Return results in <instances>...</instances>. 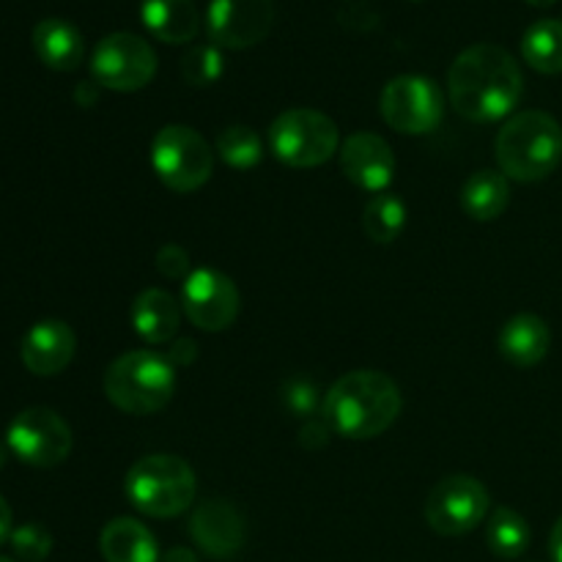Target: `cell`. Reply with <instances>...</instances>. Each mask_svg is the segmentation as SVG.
Returning a JSON list of instances; mask_svg holds the SVG:
<instances>
[{"mask_svg": "<svg viewBox=\"0 0 562 562\" xmlns=\"http://www.w3.org/2000/svg\"><path fill=\"white\" fill-rule=\"evenodd\" d=\"M99 552L104 562H159L157 538L143 521L121 516L104 525L99 536Z\"/></svg>", "mask_w": 562, "mask_h": 562, "instance_id": "21", "label": "cell"}, {"mask_svg": "<svg viewBox=\"0 0 562 562\" xmlns=\"http://www.w3.org/2000/svg\"><path fill=\"white\" fill-rule=\"evenodd\" d=\"M486 543L494 558L516 560L530 547V527L514 508H497L486 521Z\"/></svg>", "mask_w": 562, "mask_h": 562, "instance_id": "24", "label": "cell"}, {"mask_svg": "<svg viewBox=\"0 0 562 562\" xmlns=\"http://www.w3.org/2000/svg\"><path fill=\"white\" fill-rule=\"evenodd\" d=\"M549 554H552L554 562H562V516L554 521L552 536H549Z\"/></svg>", "mask_w": 562, "mask_h": 562, "instance_id": "34", "label": "cell"}, {"mask_svg": "<svg viewBox=\"0 0 562 562\" xmlns=\"http://www.w3.org/2000/svg\"><path fill=\"white\" fill-rule=\"evenodd\" d=\"M71 428L58 412L47 406H31L14 415L5 428V448L27 467L49 470L69 459L71 453Z\"/></svg>", "mask_w": 562, "mask_h": 562, "instance_id": "8", "label": "cell"}, {"mask_svg": "<svg viewBox=\"0 0 562 562\" xmlns=\"http://www.w3.org/2000/svg\"><path fill=\"white\" fill-rule=\"evenodd\" d=\"M176 371L157 351H126L104 371V395L126 415H157L173 401Z\"/></svg>", "mask_w": 562, "mask_h": 562, "instance_id": "4", "label": "cell"}, {"mask_svg": "<svg viewBox=\"0 0 562 562\" xmlns=\"http://www.w3.org/2000/svg\"><path fill=\"white\" fill-rule=\"evenodd\" d=\"M195 547L212 560H231L245 547V519L228 499H203L190 519Z\"/></svg>", "mask_w": 562, "mask_h": 562, "instance_id": "14", "label": "cell"}, {"mask_svg": "<svg viewBox=\"0 0 562 562\" xmlns=\"http://www.w3.org/2000/svg\"><path fill=\"white\" fill-rule=\"evenodd\" d=\"M406 225V206L398 195L393 192H379L366 203L362 212V228L366 236L376 245H390L401 236Z\"/></svg>", "mask_w": 562, "mask_h": 562, "instance_id": "25", "label": "cell"}, {"mask_svg": "<svg viewBox=\"0 0 562 562\" xmlns=\"http://www.w3.org/2000/svg\"><path fill=\"white\" fill-rule=\"evenodd\" d=\"M340 170L355 187L379 195V192L387 190L395 176L393 148L387 146L382 135L355 132L340 146Z\"/></svg>", "mask_w": 562, "mask_h": 562, "instance_id": "15", "label": "cell"}, {"mask_svg": "<svg viewBox=\"0 0 562 562\" xmlns=\"http://www.w3.org/2000/svg\"><path fill=\"white\" fill-rule=\"evenodd\" d=\"M126 497L151 519H173L192 508L198 492L195 470L179 456H143L126 472Z\"/></svg>", "mask_w": 562, "mask_h": 562, "instance_id": "5", "label": "cell"}, {"mask_svg": "<svg viewBox=\"0 0 562 562\" xmlns=\"http://www.w3.org/2000/svg\"><path fill=\"white\" fill-rule=\"evenodd\" d=\"M223 53L214 44H195L181 58V77L187 86L206 88L223 77Z\"/></svg>", "mask_w": 562, "mask_h": 562, "instance_id": "27", "label": "cell"}, {"mask_svg": "<svg viewBox=\"0 0 562 562\" xmlns=\"http://www.w3.org/2000/svg\"><path fill=\"white\" fill-rule=\"evenodd\" d=\"M527 66L541 75H562V20H538L521 36Z\"/></svg>", "mask_w": 562, "mask_h": 562, "instance_id": "23", "label": "cell"}, {"mask_svg": "<svg viewBox=\"0 0 562 562\" xmlns=\"http://www.w3.org/2000/svg\"><path fill=\"white\" fill-rule=\"evenodd\" d=\"M3 464H5V448L0 445V470H3Z\"/></svg>", "mask_w": 562, "mask_h": 562, "instance_id": "37", "label": "cell"}, {"mask_svg": "<svg viewBox=\"0 0 562 562\" xmlns=\"http://www.w3.org/2000/svg\"><path fill=\"white\" fill-rule=\"evenodd\" d=\"M313 401H316V393H313V387L307 382H296L294 387H285V404H289L294 412H300V415L302 412L311 415Z\"/></svg>", "mask_w": 562, "mask_h": 562, "instance_id": "30", "label": "cell"}, {"mask_svg": "<svg viewBox=\"0 0 562 562\" xmlns=\"http://www.w3.org/2000/svg\"><path fill=\"white\" fill-rule=\"evenodd\" d=\"M384 124L401 135H426L437 130L445 113V97L434 80L423 75H398L379 97Z\"/></svg>", "mask_w": 562, "mask_h": 562, "instance_id": "10", "label": "cell"}, {"mask_svg": "<svg viewBox=\"0 0 562 562\" xmlns=\"http://www.w3.org/2000/svg\"><path fill=\"white\" fill-rule=\"evenodd\" d=\"M488 492L477 477L450 475L431 488L426 499V521L437 536L459 538L475 530L488 514Z\"/></svg>", "mask_w": 562, "mask_h": 562, "instance_id": "11", "label": "cell"}, {"mask_svg": "<svg viewBox=\"0 0 562 562\" xmlns=\"http://www.w3.org/2000/svg\"><path fill=\"white\" fill-rule=\"evenodd\" d=\"M75 333L69 324L58 322V318H44V322L33 324L20 346L22 362L36 376H58L75 360Z\"/></svg>", "mask_w": 562, "mask_h": 562, "instance_id": "16", "label": "cell"}, {"mask_svg": "<svg viewBox=\"0 0 562 562\" xmlns=\"http://www.w3.org/2000/svg\"><path fill=\"white\" fill-rule=\"evenodd\" d=\"M198 357V346L192 344V340L187 338H173V344H170V351H168V360L170 366H190L192 360Z\"/></svg>", "mask_w": 562, "mask_h": 562, "instance_id": "31", "label": "cell"}, {"mask_svg": "<svg viewBox=\"0 0 562 562\" xmlns=\"http://www.w3.org/2000/svg\"><path fill=\"white\" fill-rule=\"evenodd\" d=\"M214 148H217V157L236 170L256 168L263 157L261 137L256 135V130H250V126H241V124L225 126V130L217 135Z\"/></svg>", "mask_w": 562, "mask_h": 562, "instance_id": "26", "label": "cell"}, {"mask_svg": "<svg viewBox=\"0 0 562 562\" xmlns=\"http://www.w3.org/2000/svg\"><path fill=\"white\" fill-rule=\"evenodd\" d=\"M151 168L168 190L187 195L212 179L214 148L192 126L168 124L151 140Z\"/></svg>", "mask_w": 562, "mask_h": 562, "instance_id": "6", "label": "cell"}, {"mask_svg": "<svg viewBox=\"0 0 562 562\" xmlns=\"http://www.w3.org/2000/svg\"><path fill=\"white\" fill-rule=\"evenodd\" d=\"M157 75V53L143 36L119 31L104 36L91 55V77L110 91H140Z\"/></svg>", "mask_w": 562, "mask_h": 562, "instance_id": "9", "label": "cell"}, {"mask_svg": "<svg viewBox=\"0 0 562 562\" xmlns=\"http://www.w3.org/2000/svg\"><path fill=\"white\" fill-rule=\"evenodd\" d=\"M525 3L536 5V9H547V5H552V3H554V0H525Z\"/></svg>", "mask_w": 562, "mask_h": 562, "instance_id": "36", "label": "cell"}, {"mask_svg": "<svg viewBox=\"0 0 562 562\" xmlns=\"http://www.w3.org/2000/svg\"><path fill=\"white\" fill-rule=\"evenodd\" d=\"M159 562H198L195 552L187 547H176V549H168V552L159 558Z\"/></svg>", "mask_w": 562, "mask_h": 562, "instance_id": "35", "label": "cell"}, {"mask_svg": "<svg viewBox=\"0 0 562 562\" xmlns=\"http://www.w3.org/2000/svg\"><path fill=\"white\" fill-rule=\"evenodd\" d=\"M11 532H14V516H11L9 503H5L3 494H0V547H3L5 541H11Z\"/></svg>", "mask_w": 562, "mask_h": 562, "instance_id": "32", "label": "cell"}, {"mask_svg": "<svg viewBox=\"0 0 562 562\" xmlns=\"http://www.w3.org/2000/svg\"><path fill=\"white\" fill-rule=\"evenodd\" d=\"M525 93V75L499 44H472L448 71V97L456 113L475 124H492L514 113Z\"/></svg>", "mask_w": 562, "mask_h": 562, "instance_id": "1", "label": "cell"}, {"mask_svg": "<svg viewBox=\"0 0 562 562\" xmlns=\"http://www.w3.org/2000/svg\"><path fill=\"white\" fill-rule=\"evenodd\" d=\"M181 302H176L168 291L146 289L132 302V327L146 344H170L179 333Z\"/></svg>", "mask_w": 562, "mask_h": 562, "instance_id": "18", "label": "cell"}, {"mask_svg": "<svg viewBox=\"0 0 562 562\" xmlns=\"http://www.w3.org/2000/svg\"><path fill=\"white\" fill-rule=\"evenodd\" d=\"M274 25V0H212L206 31L214 47L250 49L269 36Z\"/></svg>", "mask_w": 562, "mask_h": 562, "instance_id": "13", "label": "cell"}, {"mask_svg": "<svg viewBox=\"0 0 562 562\" xmlns=\"http://www.w3.org/2000/svg\"><path fill=\"white\" fill-rule=\"evenodd\" d=\"M340 135L327 113L291 108L269 126V148L289 168H318L338 151Z\"/></svg>", "mask_w": 562, "mask_h": 562, "instance_id": "7", "label": "cell"}, {"mask_svg": "<svg viewBox=\"0 0 562 562\" xmlns=\"http://www.w3.org/2000/svg\"><path fill=\"white\" fill-rule=\"evenodd\" d=\"M404 409L401 390L382 371H351L329 387L324 420L329 431L346 439H376L398 420Z\"/></svg>", "mask_w": 562, "mask_h": 562, "instance_id": "2", "label": "cell"}, {"mask_svg": "<svg viewBox=\"0 0 562 562\" xmlns=\"http://www.w3.org/2000/svg\"><path fill=\"white\" fill-rule=\"evenodd\" d=\"M157 269L162 278L168 280H187V274H190V256H187V250L181 245H165L159 247L157 252Z\"/></svg>", "mask_w": 562, "mask_h": 562, "instance_id": "29", "label": "cell"}, {"mask_svg": "<svg viewBox=\"0 0 562 562\" xmlns=\"http://www.w3.org/2000/svg\"><path fill=\"white\" fill-rule=\"evenodd\" d=\"M552 333L536 313H519L499 329V355L516 368H532L549 355Z\"/></svg>", "mask_w": 562, "mask_h": 562, "instance_id": "17", "label": "cell"}, {"mask_svg": "<svg viewBox=\"0 0 562 562\" xmlns=\"http://www.w3.org/2000/svg\"><path fill=\"white\" fill-rule=\"evenodd\" d=\"M33 49L53 71H75L86 58V38L71 22L49 16L33 27Z\"/></svg>", "mask_w": 562, "mask_h": 562, "instance_id": "19", "label": "cell"}, {"mask_svg": "<svg viewBox=\"0 0 562 562\" xmlns=\"http://www.w3.org/2000/svg\"><path fill=\"white\" fill-rule=\"evenodd\" d=\"M505 179L536 184L552 176L562 162V126L543 110H521L510 115L494 140Z\"/></svg>", "mask_w": 562, "mask_h": 562, "instance_id": "3", "label": "cell"}, {"mask_svg": "<svg viewBox=\"0 0 562 562\" xmlns=\"http://www.w3.org/2000/svg\"><path fill=\"white\" fill-rule=\"evenodd\" d=\"M11 549L20 560L25 562H44L53 552V536H49L47 527L36 525V521H27V525L16 527L11 532Z\"/></svg>", "mask_w": 562, "mask_h": 562, "instance_id": "28", "label": "cell"}, {"mask_svg": "<svg viewBox=\"0 0 562 562\" xmlns=\"http://www.w3.org/2000/svg\"><path fill=\"white\" fill-rule=\"evenodd\" d=\"M75 99H77V104H82V108H91V104H97V99H99L97 82H80L75 91Z\"/></svg>", "mask_w": 562, "mask_h": 562, "instance_id": "33", "label": "cell"}, {"mask_svg": "<svg viewBox=\"0 0 562 562\" xmlns=\"http://www.w3.org/2000/svg\"><path fill=\"white\" fill-rule=\"evenodd\" d=\"M510 203L508 179L497 170H477L461 187V209L477 223H492L503 217Z\"/></svg>", "mask_w": 562, "mask_h": 562, "instance_id": "22", "label": "cell"}, {"mask_svg": "<svg viewBox=\"0 0 562 562\" xmlns=\"http://www.w3.org/2000/svg\"><path fill=\"white\" fill-rule=\"evenodd\" d=\"M181 311L203 333H223L239 318V289L220 269H192L181 283Z\"/></svg>", "mask_w": 562, "mask_h": 562, "instance_id": "12", "label": "cell"}, {"mask_svg": "<svg viewBox=\"0 0 562 562\" xmlns=\"http://www.w3.org/2000/svg\"><path fill=\"white\" fill-rule=\"evenodd\" d=\"M0 562H14L11 558H0Z\"/></svg>", "mask_w": 562, "mask_h": 562, "instance_id": "38", "label": "cell"}, {"mask_svg": "<svg viewBox=\"0 0 562 562\" xmlns=\"http://www.w3.org/2000/svg\"><path fill=\"white\" fill-rule=\"evenodd\" d=\"M140 16L146 31L165 44H187L201 31L195 0H143Z\"/></svg>", "mask_w": 562, "mask_h": 562, "instance_id": "20", "label": "cell"}]
</instances>
